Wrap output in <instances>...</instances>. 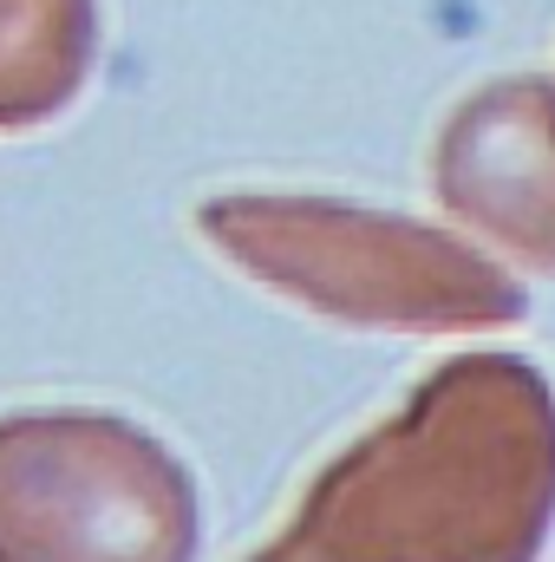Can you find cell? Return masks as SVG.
<instances>
[{
	"instance_id": "6da1fadb",
	"label": "cell",
	"mask_w": 555,
	"mask_h": 562,
	"mask_svg": "<svg viewBox=\"0 0 555 562\" xmlns=\"http://www.w3.org/2000/svg\"><path fill=\"white\" fill-rule=\"evenodd\" d=\"M79 46V0H0V112H26L66 92Z\"/></svg>"
}]
</instances>
